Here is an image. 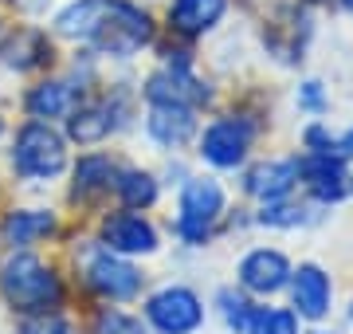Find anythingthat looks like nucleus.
I'll return each instance as SVG.
<instances>
[{
    "label": "nucleus",
    "mask_w": 353,
    "mask_h": 334,
    "mask_svg": "<svg viewBox=\"0 0 353 334\" xmlns=\"http://www.w3.org/2000/svg\"><path fill=\"white\" fill-rule=\"evenodd\" d=\"M55 32L90 43L102 55L130 59L153 39V20L130 0H75L55 16Z\"/></svg>",
    "instance_id": "1"
},
{
    "label": "nucleus",
    "mask_w": 353,
    "mask_h": 334,
    "mask_svg": "<svg viewBox=\"0 0 353 334\" xmlns=\"http://www.w3.org/2000/svg\"><path fill=\"white\" fill-rule=\"evenodd\" d=\"M0 299L20 319L48 315V311L63 307V279L51 264H43L28 248H20L0 264Z\"/></svg>",
    "instance_id": "2"
},
{
    "label": "nucleus",
    "mask_w": 353,
    "mask_h": 334,
    "mask_svg": "<svg viewBox=\"0 0 353 334\" xmlns=\"http://www.w3.org/2000/svg\"><path fill=\"white\" fill-rule=\"evenodd\" d=\"M224 208H228V197L216 177H185L181 181V197H176V220H173L176 240L189 248H201L220 224Z\"/></svg>",
    "instance_id": "3"
},
{
    "label": "nucleus",
    "mask_w": 353,
    "mask_h": 334,
    "mask_svg": "<svg viewBox=\"0 0 353 334\" xmlns=\"http://www.w3.org/2000/svg\"><path fill=\"white\" fill-rule=\"evenodd\" d=\"M12 169L28 181H51L67 169V138L51 122H28L16 130Z\"/></svg>",
    "instance_id": "4"
},
{
    "label": "nucleus",
    "mask_w": 353,
    "mask_h": 334,
    "mask_svg": "<svg viewBox=\"0 0 353 334\" xmlns=\"http://www.w3.org/2000/svg\"><path fill=\"white\" fill-rule=\"evenodd\" d=\"M208 319L204 299L185 283H165L141 303V322L153 334H196Z\"/></svg>",
    "instance_id": "5"
},
{
    "label": "nucleus",
    "mask_w": 353,
    "mask_h": 334,
    "mask_svg": "<svg viewBox=\"0 0 353 334\" xmlns=\"http://www.w3.org/2000/svg\"><path fill=\"white\" fill-rule=\"evenodd\" d=\"M83 283L106 303H134L145 291L141 268H134L126 256H118V252L102 244H94L83 259Z\"/></svg>",
    "instance_id": "6"
},
{
    "label": "nucleus",
    "mask_w": 353,
    "mask_h": 334,
    "mask_svg": "<svg viewBox=\"0 0 353 334\" xmlns=\"http://www.w3.org/2000/svg\"><path fill=\"white\" fill-rule=\"evenodd\" d=\"M287 295H290L287 307L299 319L310 322V326H322L330 319V311H334V279H330V271L322 264L306 259V264H299V268L290 271Z\"/></svg>",
    "instance_id": "7"
},
{
    "label": "nucleus",
    "mask_w": 353,
    "mask_h": 334,
    "mask_svg": "<svg viewBox=\"0 0 353 334\" xmlns=\"http://www.w3.org/2000/svg\"><path fill=\"white\" fill-rule=\"evenodd\" d=\"M252 141H255V126L248 118H216L208 122L201 134V157L212 169H240L252 154Z\"/></svg>",
    "instance_id": "8"
},
{
    "label": "nucleus",
    "mask_w": 353,
    "mask_h": 334,
    "mask_svg": "<svg viewBox=\"0 0 353 334\" xmlns=\"http://www.w3.org/2000/svg\"><path fill=\"white\" fill-rule=\"evenodd\" d=\"M290 271H294V264H290L287 252H279V248H252L236 264V287H243L252 299H275L287 291Z\"/></svg>",
    "instance_id": "9"
},
{
    "label": "nucleus",
    "mask_w": 353,
    "mask_h": 334,
    "mask_svg": "<svg viewBox=\"0 0 353 334\" xmlns=\"http://www.w3.org/2000/svg\"><path fill=\"white\" fill-rule=\"evenodd\" d=\"M99 244L118 252V256H153L161 248V236L153 228V220H145L141 213L126 208V213H110L99 224Z\"/></svg>",
    "instance_id": "10"
},
{
    "label": "nucleus",
    "mask_w": 353,
    "mask_h": 334,
    "mask_svg": "<svg viewBox=\"0 0 353 334\" xmlns=\"http://www.w3.org/2000/svg\"><path fill=\"white\" fill-rule=\"evenodd\" d=\"M299 181L306 185L314 205H338L350 197V169L338 154H310L306 150L299 157Z\"/></svg>",
    "instance_id": "11"
},
{
    "label": "nucleus",
    "mask_w": 353,
    "mask_h": 334,
    "mask_svg": "<svg viewBox=\"0 0 353 334\" xmlns=\"http://www.w3.org/2000/svg\"><path fill=\"white\" fill-rule=\"evenodd\" d=\"M145 99L150 103H173V106H192L196 110V106H204L212 99V90H208V83H201V79L192 75L185 59H176V63H169L150 75Z\"/></svg>",
    "instance_id": "12"
},
{
    "label": "nucleus",
    "mask_w": 353,
    "mask_h": 334,
    "mask_svg": "<svg viewBox=\"0 0 353 334\" xmlns=\"http://www.w3.org/2000/svg\"><path fill=\"white\" fill-rule=\"evenodd\" d=\"M118 126H122V103H118V99H90V103H75V110L67 115V134H71L79 146L106 141Z\"/></svg>",
    "instance_id": "13"
},
{
    "label": "nucleus",
    "mask_w": 353,
    "mask_h": 334,
    "mask_svg": "<svg viewBox=\"0 0 353 334\" xmlns=\"http://www.w3.org/2000/svg\"><path fill=\"white\" fill-rule=\"evenodd\" d=\"M243 189L255 201H283L299 189V157H271V161H259V166L248 169L243 177Z\"/></svg>",
    "instance_id": "14"
},
{
    "label": "nucleus",
    "mask_w": 353,
    "mask_h": 334,
    "mask_svg": "<svg viewBox=\"0 0 353 334\" xmlns=\"http://www.w3.org/2000/svg\"><path fill=\"white\" fill-rule=\"evenodd\" d=\"M145 130H150V138L157 141V146L181 150V146L192 141V134H196V110H192V106H173V103H150Z\"/></svg>",
    "instance_id": "15"
},
{
    "label": "nucleus",
    "mask_w": 353,
    "mask_h": 334,
    "mask_svg": "<svg viewBox=\"0 0 353 334\" xmlns=\"http://www.w3.org/2000/svg\"><path fill=\"white\" fill-rule=\"evenodd\" d=\"M55 228H59V220H55L51 208H12L0 220V240L12 252H20V248H32L39 240L55 236Z\"/></svg>",
    "instance_id": "16"
},
{
    "label": "nucleus",
    "mask_w": 353,
    "mask_h": 334,
    "mask_svg": "<svg viewBox=\"0 0 353 334\" xmlns=\"http://www.w3.org/2000/svg\"><path fill=\"white\" fill-rule=\"evenodd\" d=\"M114 181H118V166L110 157L87 154V157H79L75 173H71V197L79 205H94V201H102L114 189Z\"/></svg>",
    "instance_id": "17"
},
{
    "label": "nucleus",
    "mask_w": 353,
    "mask_h": 334,
    "mask_svg": "<svg viewBox=\"0 0 353 334\" xmlns=\"http://www.w3.org/2000/svg\"><path fill=\"white\" fill-rule=\"evenodd\" d=\"M79 95L71 83H63V79H48V83H39V87H32V95L24 99L28 115L36 118V122H51V118H67L71 110H75Z\"/></svg>",
    "instance_id": "18"
},
{
    "label": "nucleus",
    "mask_w": 353,
    "mask_h": 334,
    "mask_svg": "<svg viewBox=\"0 0 353 334\" xmlns=\"http://www.w3.org/2000/svg\"><path fill=\"white\" fill-rule=\"evenodd\" d=\"M228 0H173L169 8V24L181 32V36H204L208 28L220 24Z\"/></svg>",
    "instance_id": "19"
},
{
    "label": "nucleus",
    "mask_w": 353,
    "mask_h": 334,
    "mask_svg": "<svg viewBox=\"0 0 353 334\" xmlns=\"http://www.w3.org/2000/svg\"><path fill=\"white\" fill-rule=\"evenodd\" d=\"M114 193L126 208L141 213V208H153L157 197H161V185L150 169H118V181H114Z\"/></svg>",
    "instance_id": "20"
},
{
    "label": "nucleus",
    "mask_w": 353,
    "mask_h": 334,
    "mask_svg": "<svg viewBox=\"0 0 353 334\" xmlns=\"http://www.w3.org/2000/svg\"><path fill=\"white\" fill-rule=\"evenodd\" d=\"M243 334H303V319L290 307L271 303V299H255L252 319H248Z\"/></svg>",
    "instance_id": "21"
},
{
    "label": "nucleus",
    "mask_w": 353,
    "mask_h": 334,
    "mask_svg": "<svg viewBox=\"0 0 353 334\" xmlns=\"http://www.w3.org/2000/svg\"><path fill=\"white\" fill-rule=\"evenodd\" d=\"M216 315H220V322H224L232 334H243V326H248V319H252V307L255 299L243 291V287H220L212 299Z\"/></svg>",
    "instance_id": "22"
},
{
    "label": "nucleus",
    "mask_w": 353,
    "mask_h": 334,
    "mask_svg": "<svg viewBox=\"0 0 353 334\" xmlns=\"http://www.w3.org/2000/svg\"><path fill=\"white\" fill-rule=\"evenodd\" d=\"M310 220H314L310 205H299V201H290V197L267 201V205L255 213V224H263V228H303Z\"/></svg>",
    "instance_id": "23"
},
{
    "label": "nucleus",
    "mask_w": 353,
    "mask_h": 334,
    "mask_svg": "<svg viewBox=\"0 0 353 334\" xmlns=\"http://www.w3.org/2000/svg\"><path fill=\"white\" fill-rule=\"evenodd\" d=\"M4 59L16 67V71H32V67L48 63V39L39 36V32H16V39L4 48Z\"/></svg>",
    "instance_id": "24"
},
{
    "label": "nucleus",
    "mask_w": 353,
    "mask_h": 334,
    "mask_svg": "<svg viewBox=\"0 0 353 334\" xmlns=\"http://www.w3.org/2000/svg\"><path fill=\"white\" fill-rule=\"evenodd\" d=\"M94 334H145V322L122 307H102L94 315Z\"/></svg>",
    "instance_id": "25"
},
{
    "label": "nucleus",
    "mask_w": 353,
    "mask_h": 334,
    "mask_svg": "<svg viewBox=\"0 0 353 334\" xmlns=\"http://www.w3.org/2000/svg\"><path fill=\"white\" fill-rule=\"evenodd\" d=\"M16 334H75V326L59 315V311H48V315H28Z\"/></svg>",
    "instance_id": "26"
},
{
    "label": "nucleus",
    "mask_w": 353,
    "mask_h": 334,
    "mask_svg": "<svg viewBox=\"0 0 353 334\" xmlns=\"http://www.w3.org/2000/svg\"><path fill=\"white\" fill-rule=\"evenodd\" d=\"M299 106H303V110H310V115H322V110H326L322 83H314V79H310V83H303V87H299Z\"/></svg>",
    "instance_id": "27"
},
{
    "label": "nucleus",
    "mask_w": 353,
    "mask_h": 334,
    "mask_svg": "<svg viewBox=\"0 0 353 334\" xmlns=\"http://www.w3.org/2000/svg\"><path fill=\"white\" fill-rule=\"evenodd\" d=\"M330 154H338L341 161H350V157H353V126L345 130V134H338V138H334V146H330Z\"/></svg>",
    "instance_id": "28"
},
{
    "label": "nucleus",
    "mask_w": 353,
    "mask_h": 334,
    "mask_svg": "<svg viewBox=\"0 0 353 334\" xmlns=\"http://www.w3.org/2000/svg\"><path fill=\"white\" fill-rule=\"evenodd\" d=\"M8 43V28H4V20H0V48Z\"/></svg>",
    "instance_id": "29"
},
{
    "label": "nucleus",
    "mask_w": 353,
    "mask_h": 334,
    "mask_svg": "<svg viewBox=\"0 0 353 334\" xmlns=\"http://www.w3.org/2000/svg\"><path fill=\"white\" fill-rule=\"evenodd\" d=\"M303 334H338V331H326V326H314V331H303Z\"/></svg>",
    "instance_id": "30"
},
{
    "label": "nucleus",
    "mask_w": 353,
    "mask_h": 334,
    "mask_svg": "<svg viewBox=\"0 0 353 334\" xmlns=\"http://www.w3.org/2000/svg\"><path fill=\"white\" fill-rule=\"evenodd\" d=\"M341 8H345V12H353V0H341Z\"/></svg>",
    "instance_id": "31"
},
{
    "label": "nucleus",
    "mask_w": 353,
    "mask_h": 334,
    "mask_svg": "<svg viewBox=\"0 0 353 334\" xmlns=\"http://www.w3.org/2000/svg\"><path fill=\"white\" fill-rule=\"evenodd\" d=\"M345 319H350V322H353V303H350V315H345Z\"/></svg>",
    "instance_id": "32"
},
{
    "label": "nucleus",
    "mask_w": 353,
    "mask_h": 334,
    "mask_svg": "<svg viewBox=\"0 0 353 334\" xmlns=\"http://www.w3.org/2000/svg\"><path fill=\"white\" fill-rule=\"evenodd\" d=\"M350 193H353V177H350Z\"/></svg>",
    "instance_id": "33"
}]
</instances>
